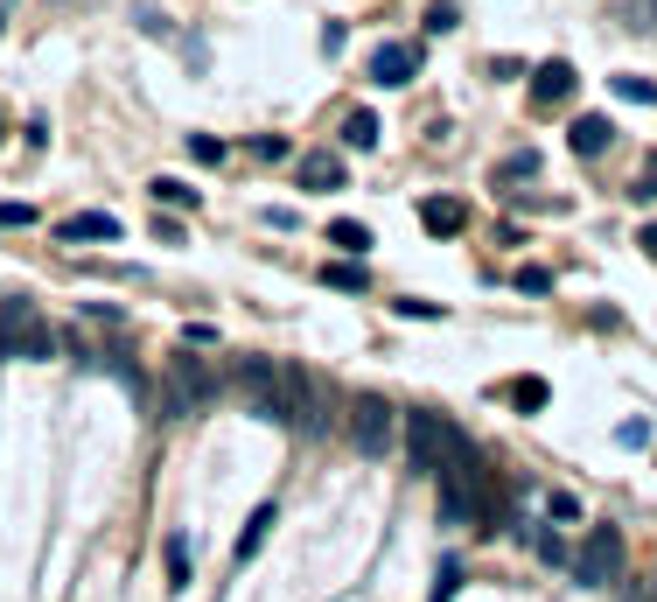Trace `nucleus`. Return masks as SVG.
I'll list each match as a JSON object with an SVG mask.
<instances>
[{"label":"nucleus","mask_w":657,"mask_h":602,"mask_svg":"<svg viewBox=\"0 0 657 602\" xmlns=\"http://www.w3.org/2000/svg\"><path fill=\"white\" fill-rule=\"evenodd\" d=\"M615 91H623L630 105H657V85H644V78H615Z\"/></svg>","instance_id":"24"},{"label":"nucleus","mask_w":657,"mask_h":602,"mask_svg":"<svg viewBox=\"0 0 657 602\" xmlns=\"http://www.w3.org/2000/svg\"><path fill=\"white\" fill-rule=\"evenodd\" d=\"M343 413H336V400L322 392V379L315 371H294L287 365V427H301V435H328Z\"/></svg>","instance_id":"6"},{"label":"nucleus","mask_w":657,"mask_h":602,"mask_svg":"<svg viewBox=\"0 0 657 602\" xmlns=\"http://www.w3.org/2000/svg\"><path fill=\"white\" fill-rule=\"evenodd\" d=\"M154 238H162V246H182V224L162 218V203H154Z\"/></svg>","instance_id":"26"},{"label":"nucleus","mask_w":657,"mask_h":602,"mask_svg":"<svg viewBox=\"0 0 657 602\" xmlns=\"http://www.w3.org/2000/svg\"><path fill=\"white\" fill-rule=\"evenodd\" d=\"M328 246H343L350 259H364V253H371V224H357V218H336V224H328Z\"/></svg>","instance_id":"15"},{"label":"nucleus","mask_w":657,"mask_h":602,"mask_svg":"<svg viewBox=\"0 0 657 602\" xmlns=\"http://www.w3.org/2000/svg\"><path fill=\"white\" fill-rule=\"evenodd\" d=\"M455 442H469L455 421H441V413H405V462H413V477H441V462H448Z\"/></svg>","instance_id":"5"},{"label":"nucleus","mask_w":657,"mask_h":602,"mask_svg":"<svg viewBox=\"0 0 657 602\" xmlns=\"http://www.w3.org/2000/svg\"><path fill=\"white\" fill-rule=\"evenodd\" d=\"M609 141H615V126L602 120V112H588V120H574V134H567V147L581 161H594V155H609Z\"/></svg>","instance_id":"12"},{"label":"nucleus","mask_w":657,"mask_h":602,"mask_svg":"<svg viewBox=\"0 0 657 602\" xmlns=\"http://www.w3.org/2000/svg\"><path fill=\"white\" fill-rule=\"evenodd\" d=\"M441 519L448 525H482L490 519V469L469 442L448 448V462H441Z\"/></svg>","instance_id":"1"},{"label":"nucleus","mask_w":657,"mask_h":602,"mask_svg":"<svg viewBox=\"0 0 657 602\" xmlns=\"http://www.w3.org/2000/svg\"><path fill=\"white\" fill-rule=\"evenodd\" d=\"M168 575H176V589L189 581V539L182 533H168Z\"/></svg>","instance_id":"22"},{"label":"nucleus","mask_w":657,"mask_h":602,"mask_svg":"<svg viewBox=\"0 0 657 602\" xmlns=\"http://www.w3.org/2000/svg\"><path fill=\"white\" fill-rule=\"evenodd\" d=\"M615 442H623V448H644V442H650V421H623V427H615Z\"/></svg>","instance_id":"28"},{"label":"nucleus","mask_w":657,"mask_h":602,"mask_svg":"<svg viewBox=\"0 0 657 602\" xmlns=\"http://www.w3.org/2000/svg\"><path fill=\"white\" fill-rule=\"evenodd\" d=\"M538 560H546V568H567V539H559V533H538Z\"/></svg>","instance_id":"23"},{"label":"nucleus","mask_w":657,"mask_h":602,"mask_svg":"<svg viewBox=\"0 0 657 602\" xmlns=\"http://www.w3.org/2000/svg\"><path fill=\"white\" fill-rule=\"evenodd\" d=\"M0 357H22V365H49L56 357V330L29 309V301H8V309H0Z\"/></svg>","instance_id":"4"},{"label":"nucleus","mask_w":657,"mask_h":602,"mask_svg":"<svg viewBox=\"0 0 657 602\" xmlns=\"http://www.w3.org/2000/svg\"><path fill=\"white\" fill-rule=\"evenodd\" d=\"M343 147H357V155L378 147V120H371V112H350V120H343Z\"/></svg>","instance_id":"18"},{"label":"nucleus","mask_w":657,"mask_h":602,"mask_svg":"<svg viewBox=\"0 0 657 602\" xmlns=\"http://www.w3.org/2000/svg\"><path fill=\"white\" fill-rule=\"evenodd\" d=\"M461 589V568H455V560H448V568H441V581H434V602H448Z\"/></svg>","instance_id":"30"},{"label":"nucleus","mask_w":657,"mask_h":602,"mask_svg":"<svg viewBox=\"0 0 657 602\" xmlns=\"http://www.w3.org/2000/svg\"><path fill=\"white\" fill-rule=\"evenodd\" d=\"M420 22H427V35H448V29H461V8H455V0H427Z\"/></svg>","instance_id":"20"},{"label":"nucleus","mask_w":657,"mask_h":602,"mask_svg":"<svg viewBox=\"0 0 657 602\" xmlns=\"http://www.w3.org/2000/svg\"><path fill=\"white\" fill-rule=\"evenodd\" d=\"M650 8H657V0H650Z\"/></svg>","instance_id":"34"},{"label":"nucleus","mask_w":657,"mask_h":602,"mask_svg":"<svg viewBox=\"0 0 657 602\" xmlns=\"http://www.w3.org/2000/svg\"><path fill=\"white\" fill-rule=\"evenodd\" d=\"M413 78H420V43H378V49H371V85L405 91Z\"/></svg>","instance_id":"9"},{"label":"nucleus","mask_w":657,"mask_h":602,"mask_svg":"<svg viewBox=\"0 0 657 602\" xmlns=\"http://www.w3.org/2000/svg\"><path fill=\"white\" fill-rule=\"evenodd\" d=\"M574 85H581V78H574V64H567V56H553V64L532 70V105H567Z\"/></svg>","instance_id":"10"},{"label":"nucleus","mask_w":657,"mask_h":602,"mask_svg":"<svg viewBox=\"0 0 657 602\" xmlns=\"http://www.w3.org/2000/svg\"><path fill=\"white\" fill-rule=\"evenodd\" d=\"M0 141H8V126H0Z\"/></svg>","instance_id":"33"},{"label":"nucleus","mask_w":657,"mask_h":602,"mask_svg":"<svg viewBox=\"0 0 657 602\" xmlns=\"http://www.w3.org/2000/svg\"><path fill=\"white\" fill-rule=\"evenodd\" d=\"M615 575H623V533H615V525H594L588 547L574 554V581H581V589H609Z\"/></svg>","instance_id":"8"},{"label":"nucleus","mask_w":657,"mask_h":602,"mask_svg":"<svg viewBox=\"0 0 657 602\" xmlns=\"http://www.w3.org/2000/svg\"><path fill=\"white\" fill-rule=\"evenodd\" d=\"M343 427H350V448H357V456H371V462L399 448V406L378 400V392H357L350 413H343Z\"/></svg>","instance_id":"3"},{"label":"nucleus","mask_w":657,"mask_h":602,"mask_svg":"<svg viewBox=\"0 0 657 602\" xmlns=\"http://www.w3.org/2000/svg\"><path fill=\"white\" fill-rule=\"evenodd\" d=\"M322 280L328 288H364V267L357 259H336V267H322Z\"/></svg>","instance_id":"21"},{"label":"nucleus","mask_w":657,"mask_h":602,"mask_svg":"<svg viewBox=\"0 0 657 602\" xmlns=\"http://www.w3.org/2000/svg\"><path fill=\"white\" fill-rule=\"evenodd\" d=\"M504 400H511L517 413H538V406L553 400V392H546V379H511V386H504Z\"/></svg>","instance_id":"17"},{"label":"nucleus","mask_w":657,"mask_h":602,"mask_svg":"<svg viewBox=\"0 0 657 602\" xmlns=\"http://www.w3.org/2000/svg\"><path fill=\"white\" fill-rule=\"evenodd\" d=\"M504 176H511V182H525V176H538V155H532V147H525V155H511V161H504Z\"/></svg>","instance_id":"29"},{"label":"nucleus","mask_w":657,"mask_h":602,"mask_svg":"<svg viewBox=\"0 0 657 602\" xmlns=\"http://www.w3.org/2000/svg\"><path fill=\"white\" fill-rule=\"evenodd\" d=\"M210 400H218V371L197 357V344L176 350L162 365V413H168V421H189V413H203Z\"/></svg>","instance_id":"2"},{"label":"nucleus","mask_w":657,"mask_h":602,"mask_svg":"<svg viewBox=\"0 0 657 602\" xmlns=\"http://www.w3.org/2000/svg\"><path fill=\"white\" fill-rule=\"evenodd\" d=\"M238 392L253 400V413L259 421H280L287 427V365H266V357H238Z\"/></svg>","instance_id":"7"},{"label":"nucleus","mask_w":657,"mask_h":602,"mask_svg":"<svg viewBox=\"0 0 657 602\" xmlns=\"http://www.w3.org/2000/svg\"><path fill=\"white\" fill-rule=\"evenodd\" d=\"M189 155H197V161H224V141H210V134H189Z\"/></svg>","instance_id":"27"},{"label":"nucleus","mask_w":657,"mask_h":602,"mask_svg":"<svg viewBox=\"0 0 657 602\" xmlns=\"http://www.w3.org/2000/svg\"><path fill=\"white\" fill-rule=\"evenodd\" d=\"M420 224H427V232H461L469 211H461L455 197H427V203H420Z\"/></svg>","instance_id":"14"},{"label":"nucleus","mask_w":657,"mask_h":602,"mask_svg":"<svg viewBox=\"0 0 657 602\" xmlns=\"http://www.w3.org/2000/svg\"><path fill=\"white\" fill-rule=\"evenodd\" d=\"M147 197H154V203H168V211H197V190H189V182H176V176H154V182H147Z\"/></svg>","instance_id":"16"},{"label":"nucleus","mask_w":657,"mask_h":602,"mask_svg":"<svg viewBox=\"0 0 657 602\" xmlns=\"http://www.w3.org/2000/svg\"><path fill=\"white\" fill-rule=\"evenodd\" d=\"M301 190H343V161L336 155H301Z\"/></svg>","instance_id":"13"},{"label":"nucleus","mask_w":657,"mask_h":602,"mask_svg":"<svg viewBox=\"0 0 657 602\" xmlns=\"http://www.w3.org/2000/svg\"><path fill=\"white\" fill-rule=\"evenodd\" d=\"M517 288H525V294H546L553 274H546V267H517Z\"/></svg>","instance_id":"25"},{"label":"nucleus","mask_w":657,"mask_h":602,"mask_svg":"<svg viewBox=\"0 0 657 602\" xmlns=\"http://www.w3.org/2000/svg\"><path fill=\"white\" fill-rule=\"evenodd\" d=\"M266 525H274V504H259L253 519H245V533H238V560H253L266 547Z\"/></svg>","instance_id":"19"},{"label":"nucleus","mask_w":657,"mask_h":602,"mask_svg":"<svg viewBox=\"0 0 657 602\" xmlns=\"http://www.w3.org/2000/svg\"><path fill=\"white\" fill-rule=\"evenodd\" d=\"M636 246H644V253L657 259V224H644V238H636Z\"/></svg>","instance_id":"32"},{"label":"nucleus","mask_w":657,"mask_h":602,"mask_svg":"<svg viewBox=\"0 0 657 602\" xmlns=\"http://www.w3.org/2000/svg\"><path fill=\"white\" fill-rule=\"evenodd\" d=\"M253 155H259V161H280V155H287V141H280V134H259V141H253Z\"/></svg>","instance_id":"31"},{"label":"nucleus","mask_w":657,"mask_h":602,"mask_svg":"<svg viewBox=\"0 0 657 602\" xmlns=\"http://www.w3.org/2000/svg\"><path fill=\"white\" fill-rule=\"evenodd\" d=\"M56 238H70V246H85V238H120V218L112 211H77L56 224Z\"/></svg>","instance_id":"11"}]
</instances>
